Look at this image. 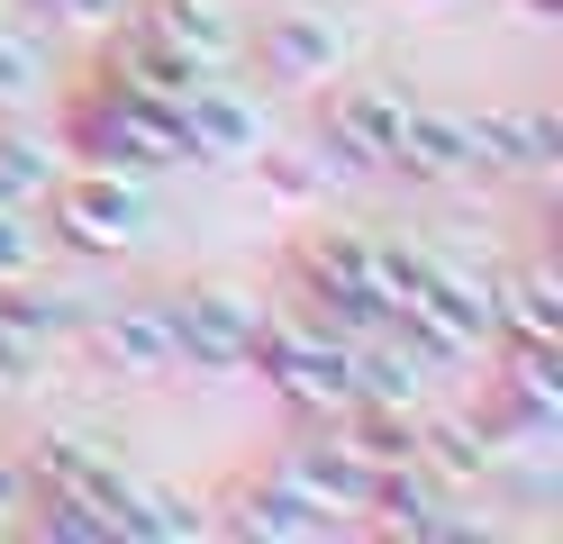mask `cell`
<instances>
[{
  "label": "cell",
  "mask_w": 563,
  "mask_h": 544,
  "mask_svg": "<svg viewBox=\"0 0 563 544\" xmlns=\"http://www.w3.org/2000/svg\"><path fill=\"white\" fill-rule=\"evenodd\" d=\"M37 91H46V46H37L27 27H10V19H0V119L37 109Z\"/></svg>",
  "instance_id": "obj_24"
},
{
  "label": "cell",
  "mask_w": 563,
  "mask_h": 544,
  "mask_svg": "<svg viewBox=\"0 0 563 544\" xmlns=\"http://www.w3.org/2000/svg\"><path fill=\"white\" fill-rule=\"evenodd\" d=\"M264 64L282 82H336V73L355 64V27L336 10H319V0H291V10L264 19Z\"/></svg>",
  "instance_id": "obj_14"
},
{
  "label": "cell",
  "mask_w": 563,
  "mask_h": 544,
  "mask_svg": "<svg viewBox=\"0 0 563 544\" xmlns=\"http://www.w3.org/2000/svg\"><path fill=\"white\" fill-rule=\"evenodd\" d=\"M164 46H183L191 64H236L245 27H236V0H128Z\"/></svg>",
  "instance_id": "obj_18"
},
{
  "label": "cell",
  "mask_w": 563,
  "mask_h": 544,
  "mask_svg": "<svg viewBox=\"0 0 563 544\" xmlns=\"http://www.w3.org/2000/svg\"><path fill=\"white\" fill-rule=\"evenodd\" d=\"M490 318H500L509 345H563V273L527 264L509 281H490Z\"/></svg>",
  "instance_id": "obj_21"
},
{
  "label": "cell",
  "mask_w": 563,
  "mask_h": 544,
  "mask_svg": "<svg viewBox=\"0 0 563 544\" xmlns=\"http://www.w3.org/2000/svg\"><path fill=\"white\" fill-rule=\"evenodd\" d=\"M418 10H454V0H418Z\"/></svg>",
  "instance_id": "obj_30"
},
{
  "label": "cell",
  "mask_w": 563,
  "mask_h": 544,
  "mask_svg": "<svg viewBox=\"0 0 563 544\" xmlns=\"http://www.w3.org/2000/svg\"><path fill=\"white\" fill-rule=\"evenodd\" d=\"M418 463L437 471L445 490H473L500 471V454H490V426L473 409H418Z\"/></svg>",
  "instance_id": "obj_19"
},
{
  "label": "cell",
  "mask_w": 563,
  "mask_h": 544,
  "mask_svg": "<svg viewBox=\"0 0 563 544\" xmlns=\"http://www.w3.org/2000/svg\"><path fill=\"white\" fill-rule=\"evenodd\" d=\"M209 73H228V64H191L183 46H164V36L128 10L119 27H100V64H91V82H100V91H119V100H136V109H164V119H173V109H183V100L209 82Z\"/></svg>",
  "instance_id": "obj_7"
},
{
  "label": "cell",
  "mask_w": 563,
  "mask_h": 544,
  "mask_svg": "<svg viewBox=\"0 0 563 544\" xmlns=\"http://www.w3.org/2000/svg\"><path fill=\"white\" fill-rule=\"evenodd\" d=\"M46 200H55V236L82 254H128L155 227V191L136 173H110V164H64Z\"/></svg>",
  "instance_id": "obj_3"
},
{
  "label": "cell",
  "mask_w": 563,
  "mask_h": 544,
  "mask_svg": "<svg viewBox=\"0 0 563 544\" xmlns=\"http://www.w3.org/2000/svg\"><path fill=\"white\" fill-rule=\"evenodd\" d=\"M473 173L509 181H554L563 173V119L554 109H473Z\"/></svg>",
  "instance_id": "obj_13"
},
{
  "label": "cell",
  "mask_w": 563,
  "mask_h": 544,
  "mask_svg": "<svg viewBox=\"0 0 563 544\" xmlns=\"http://www.w3.org/2000/svg\"><path fill=\"white\" fill-rule=\"evenodd\" d=\"M64 155H74V164H110V173L155 181V173L183 164V136H173L164 109H136V100H119V91H100V82H91V91L74 100V119H64Z\"/></svg>",
  "instance_id": "obj_4"
},
{
  "label": "cell",
  "mask_w": 563,
  "mask_h": 544,
  "mask_svg": "<svg viewBox=\"0 0 563 544\" xmlns=\"http://www.w3.org/2000/svg\"><path fill=\"white\" fill-rule=\"evenodd\" d=\"M518 19H537V27H554V19H563V0H518Z\"/></svg>",
  "instance_id": "obj_29"
},
{
  "label": "cell",
  "mask_w": 563,
  "mask_h": 544,
  "mask_svg": "<svg viewBox=\"0 0 563 544\" xmlns=\"http://www.w3.org/2000/svg\"><path fill=\"white\" fill-rule=\"evenodd\" d=\"M74 336H82V354H91L110 381H164V373H173V318H164V300L74 318Z\"/></svg>",
  "instance_id": "obj_12"
},
{
  "label": "cell",
  "mask_w": 563,
  "mask_h": 544,
  "mask_svg": "<svg viewBox=\"0 0 563 544\" xmlns=\"http://www.w3.org/2000/svg\"><path fill=\"white\" fill-rule=\"evenodd\" d=\"M273 471H282L291 490H309L319 508H336L345 526H364V499H373V463H355V454L336 445V435H300V445L282 454Z\"/></svg>",
  "instance_id": "obj_16"
},
{
  "label": "cell",
  "mask_w": 563,
  "mask_h": 544,
  "mask_svg": "<svg viewBox=\"0 0 563 544\" xmlns=\"http://www.w3.org/2000/svg\"><path fill=\"white\" fill-rule=\"evenodd\" d=\"M119 535H128V544H200V535H219V508H209L200 490L136 481L128 508H119Z\"/></svg>",
  "instance_id": "obj_20"
},
{
  "label": "cell",
  "mask_w": 563,
  "mask_h": 544,
  "mask_svg": "<svg viewBox=\"0 0 563 544\" xmlns=\"http://www.w3.org/2000/svg\"><path fill=\"white\" fill-rule=\"evenodd\" d=\"M454 499H464V490H445L428 463H391V471H373L364 526H382V535H418V544H445V535H464Z\"/></svg>",
  "instance_id": "obj_15"
},
{
  "label": "cell",
  "mask_w": 563,
  "mask_h": 544,
  "mask_svg": "<svg viewBox=\"0 0 563 544\" xmlns=\"http://www.w3.org/2000/svg\"><path fill=\"white\" fill-rule=\"evenodd\" d=\"M27 526H37V535H64V544H110V518H100V508L64 499V490H37V481H27Z\"/></svg>",
  "instance_id": "obj_26"
},
{
  "label": "cell",
  "mask_w": 563,
  "mask_h": 544,
  "mask_svg": "<svg viewBox=\"0 0 563 544\" xmlns=\"http://www.w3.org/2000/svg\"><path fill=\"white\" fill-rule=\"evenodd\" d=\"M219 535H245V544H328L345 535L336 508H319L309 490H291L282 471H264V481H245L219 499Z\"/></svg>",
  "instance_id": "obj_11"
},
{
  "label": "cell",
  "mask_w": 563,
  "mask_h": 544,
  "mask_svg": "<svg viewBox=\"0 0 563 544\" xmlns=\"http://www.w3.org/2000/svg\"><path fill=\"white\" fill-rule=\"evenodd\" d=\"M291 281H300V309L328 318L336 336L391 326V300H382V281H373V227H309L291 245Z\"/></svg>",
  "instance_id": "obj_2"
},
{
  "label": "cell",
  "mask_w": 563,
  "mask_h": 544,
  "mask_svg": "<svg viewBox=\"0 0 563 544\" xmlns=\"http://www.w3.org/2000/svg\"><path fill=\"white\" fill-rule=\"evenodd\" d=\"M245 373L273 381L282 409H300V418H319V426L345 409V399H355V363H345V336H336L328 318H309L300 300H291V309H264L255 345H245Z\"/></svg>",
  "instance_id": "obj_1"
},
{
  "label": "cell",
  "mask_w": 563,
  "mask_h": 544,
  "mask_svg": "<svg viewBox=\"0 0 563 544\" xmlns=\"http://www.w3.org/2000/svg\"><path fill=\"white\" fill-rule=\"evenodd\" d=\"M0 281H46V227L27 200H0Z\"/></svg>",
  "instance_id": "obj_25"
},
{
  "label": "cell",
  "mask_w": 563,
  "mask_h": 544,
  "mask_svg": "<svg viewBox=\"0 0 563 544\" xmlns=\"http://www.w3.org/2000/svg\"><path fill=\"white\" fill-rule=\"evenodd\" d=\"M245 173H255V191H273V200H291V209H309V200H319L328 181H336V173H328L319 155H300V145H273V136L255 145V155H245Z\"/></svg>",
  "instance_id": "obj_23"
},
{
  "label": "cell",
  "mask_w": 563,
  "mask_h": 544,
  "mask_svg": "<svg viewBox=\"0 0 563 544\" xmlns=\"http://www.w3.org/2000/svg\"><path fill=\"white\" fill-rule=\"evenodd\" d=\"M37 363H46L37 345H19V336H10V326H0V390H19L27 373H37Z\"/></svg>",
  "instance_id": "obj_28"
},
{
  "label": "cell",
  "mask_w": 563,
  "mask_h": 544,
  "mask_svg": "<svg viewBox=\"0 0 563 544\" xmlns=\"http://www.w3.org/2000/svg\"><path fill=\"white\" fill-rule=\"evenodd\" d=\"M27 481L82 499V508H100V518H110V535H119V508H128V490H136V471L100 445V435L55 426V435H37V445H27Z\"/></svg>",
  "instance_id": "obj_10"
},
{
  "label": "cell",
  "mask_w": 563,
  "mask_h": 544,
  "mask_svg": "<svg viewBox=\"0 0 563 544\" xmlns=\"http://www.w3.org/2000/svg\"><path fill=\"white\" fill-rule=\"evenodd\" d=\"M164 318H173V373L228 381V373H245V345H255V326H264V300L245 281H183L164 300Z\"/></svg>",
  "instance_id": "obj_5"
},
{
  "label": "cell",
  "mask_w": 563,
  "mask_h": 544,
  "mask_svg": "<svg viewBox=\"0 0 563 544\" xmlns=\"http://www.w3.org/2000/svg\"><path fill=\"white\" fill-rule=\"evenodd\" d=\"M173 136H183V164H245L273 136V109L236 82V73H209V82L173 109Z\"/></svg>",
  "instance_id": "obj_9"
},
{
  "label": "cell",
  "mask_w": 563,
  "mask_h": 544,
  "mask_svg": "<svg viewBox=\"0 0 563 544\" xmlns=\"http://www.w3.org/2000/svg\"><path fill=\"white\" fill-rule=\"evenodd\" d=\"M391 173H409V181H464V173H473L464 109H418V100H409V119H400V136H391Z\"/></svg>",
  "instance_id": "obj_17"
},
{
  "label": "cell",
  "mask_w": 563,
  "mask_h": 544,
  "mask_svg": "<svg viewBox=\"0 0 563 544\" xmlns=\"http://www.w3.org/2000/svg\"><path fill=\"white\" fill-rule=\"evenodd\" d=\"M409 119V91L400 82H373V73H336L328 109H319V164L328 173H391V136Z\"/></svg>",
  "instance_id": "obj_6"
},
{
  "label": "cell",
  "mask_w": 563,
  "mask_h": 544,
  "mask_svg": "<svg viewBox=\"0 0 563 544\" xmlns=\"http://www.w3.org/2000/svg\"><path fill=\"white\" fill-rule=\"evenodd\" d=\"M0 326L46 354V345L74 336V300H64V290H37V281H0Z\"/></svg>",
  "instance_id": "obj_22"
},
{
  "label": "cell",
  "mask_w": 563,
  "mask_h": 544,
  "mask_svg": "<svg viewBox=\"0 0 563 544\" xmlns=\"http://www.w3.org/2000/svg\"><path fill=\"white\" fill-rule=\"evenodd\" d=\"M400 326L418 336V354L428 363H473L500 345V318H490V281L482 273H454V264H428V281L409 290Z\"/></svg>",
  "instance_id": "obj_8"
},
{
  "label": "cell",
  "mask_w": 563,
  "mask_h": 544,
  "mask_svg": "<svg viewBox=\"0 0 563 544\" xmlns=\"http://www.w3.org/2000/svg\"><path fill=\"white\" fill-rule=\"evenodd\" d=\"M27 10H37V19H55V27H119L128 19V0H27Z\"/></svg>",
  "instance_id": "obj_27"
}]
</instances>
